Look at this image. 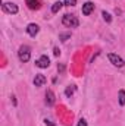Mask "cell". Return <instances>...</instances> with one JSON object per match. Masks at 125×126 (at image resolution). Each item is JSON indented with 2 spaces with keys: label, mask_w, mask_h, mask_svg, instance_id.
<instances>
[{
  "label": "cell",
  "mask_w": 125,
  "mask_h": 126,
  "mask_svg": "<svg viewBox=\"0 0 125 126\" xmlns=\"http://www.w3.org/2000/svg\"><path fill=\"white\" fill-rule=\"evenodd\" d=\"M62 24L65 27H68V28H77L78 25H80V21H78V18L77 16H74V15H65L62 19Z\"/></svg>",
  "instance_id": "cell-1"
},
{
  "label": "cell",
  "mask_w": 125,
  "mask_h": 126,
  "mask_svg": "<svg viewBox=\"0 0 125 126\" xmlns=\"http://www.w3.org/2000/svg\"><path fill=\"white\" fill-rule=\"evenodd\" d=\"M18 56H19V59H21V62H28L30 59H31V48L28 47V46H22L21 48H19V51H18Z\"/></svg>",
  "instance_id": "cell-2"
},
{
  "label": "cell",
  "mask_w": 125,
  "mask_h": 126,
  "mask_svg": "<svg viewBox=\"0 0 125 126\" xmlns=\"http://www.w3.org/2000/svg\"><path fill=\"white\" fill-rule=\"evenodd\" d=\"M107 59H109V62L112 63L113 66H116V67H122L125 64V62L122 60V57H119L118 54H113V53L107 54Z\"/></svg>",
  "instance_id": "cell-3"
},
{
  "label": "cell",
  "mask_w": 125,
  "mask_h": 126,
  "mask_svg": "<svg viewBox=\"0 0 125 126\" xmlns=\"http://www.w3.org/2000/svg\"><path fill=\"white\" fill-rule=\"evenodd\" d=\"M1 7H3V10L4 12H9V13H12V15H16L18 13V6L15 4V3H12V1H7V3H3L1 4Z\"/></svg>",
  "instance_id": "cell-4"
},
{
  "label": "cell",
  "mask_w": 125,
  "mask_h": 126,
  "mask_svg": "<svg viewBox=\"0 0 125 126\" xmlns=\"http://www.w3.org/2000/svg\"><path fill=\"white\" fill-rule=\"evenodd\" d=\"M49 64H50V60L47 56H41L40 59L35 60V66H38L40 69H46V67H49Z\"/></svg>",
  "instance_id": "cell-5"
},
{
  "label": "cell",
  "mask_w": 125,
  "mask_h": 126,
  "mask_svg": "<svg viewBox=\"0 0 125 126\" xmlns=\"http://www.w3.org/2000/svg\"><path fill=\"white\" fill-rule=\"evenodd\" d=\"M46 76L43 75V73H37L35 75V78H34V85L35 87H43L44 84H46Z\"/></svg>",
  "instance_id": "cell-6"
},
{
  "label": "cell",
  "mask_w": 125,
  "mask_h": 126,
  "mask_svg": "<svg viewBox=\"0 0 125 126\" xmlns=\"http://www.w3.org/2000/svg\"><path fill=\"white\" fill-rule=\"evenodd\" d=\"M93 10H94V3H91V1H87V3H84V4H83V15L88 16Z\"/></svg>",
  "instance_id": "cell-7"
},
{
  "label": "cell",
  "mask_w": 125,
  "mask_h": 126,
  "mask_svg": "<svg viewBox=\"0 0 125 126\" xmlns=\"http://www.w3.org/2000/svg\"><path fill=\"white\" fill-rule=\"evenodd\" d=\"M40 31V27L37 25V24H30L28 27H27V32H28V35H31V37H35L37 34Z\"/></svg>",
  "instance_id": "cell-8"
},
{
  "label": "cell",
  "mask_w": 125,
  "mask_h": 126,
  "mask_svg": "<svg viewBox=\"0 0 125 126\" xmlns=\"http://www.w3.org/2000/svg\"><path fill=\"white\" fill-rule=\"evenodd\" d=\"M55 101H56V98H55V93H53L52 90H49V91L46 93V104H47V106H53Z\"/></svg>",
  "instance_id": "cell-9"
},
{
  "label": "cell",
  "mask_w": 125,
  "mask_h": 126,
  "mask_svg": "<svg viewBox=\"0 0 125 126\" xmlns=\"http://www.w3.org/2000/svg\"><path fill=\"white\" fill-rule=\"evenodd\" d=\"M25 3L28 4L30 9H38L40 4H38V0H25Z\"/></svg>",
  "instance_id": "cell-10"
},
{
  "label": "cell",
  "mask_w": 125,
  "mask_h": 126,
  "mask_svg": "<svg viewBox=\"0 0 125 126\" xmlns=\"http://www.w3.org/2000/svg\"><path fill=\"white\" fill-rule=\"evenodd\" d=\"M62 6H63L62 1H56V3H53V6H52V12H53V13H58V12L62 9Z\"/></svg>",
  "instance_id": "cell-11"
},
{
  "label": "cell",
  "mask_w": 125,
  "mask_h": 126,
  "mask_svg": "<svg viewBox=\"0 0 125 126\" xmlns=\"http://www.w3.org/2000/svg\"><path fill=\"white\" fill-rule=\"evenodd\" d=\"M74 93H75V85H69V87L65 90V95H66V97H71Z\"/></svg>",
  "instance_id": "cell-12"
},
{
  "label": "cell",
  "mask_w": 125,
  "mask_h": 126,
  "mask_svg": "<svg viewBox=\"0 0 125 126\" xmlns=\"http://www.w3.org/2000/svg\"><path fill=\"white\" fill-rule=\"evenodd\" d=\"M71 38V32H61L59 34V40L61 41H66V40H69Z\"/></svg>",
  "instance_id": "cell-13"
},
{
  "label": "cell",
  "mask_w": 125,
  "mask_h": 126,
  "mask_svg": "<svg viewBox=\"0 0 125 126\" xmlns=\"http://www.w3.org/2000/svg\"><path fill=\"white\" fill-rule=\"evenodd\" d=\"M102 16H103V19H104L107 24H109V22H112V16H110V13H107L106 10H103V12H102Z\"/></svg>",
  "instance_id": "cell-14"
},
{
  "label": "cell",
  "mask_w": 125,
  "mask_h": 126,
  "mask_svg": "<svg viewBox=\"0 0 125 126\" xmlns=\"http://www.w3.org/2000/svg\"><path fill=\"white\" fill-rule=\"evenodd\" d=\"M118 97H119V104H121V106H125V91L124 90L119 91V95H118Z\"/></svg>",
  "instance_id": "cell-15"
},
{
  "label": "cell",
  "mask_w": 125,
  "mask_h": 126,
  "mask_svg": "<svg viewBox=\"0 0 125 126\" xmlns=\"http://www.w3.org/2000/svg\"><path fill=\"white\" fill-rule=\"evenodd\" d=\"M63 4H65V6H75V4H77V0H65Z\"/></svg>",
  "instance_id": "cell-16"
},
{
  "label": "cell",
  "mask_w": 125,
  "mask_h": 126,
  "mask_svg": "<svg viewBox=\"0 0 125 126\" xmlns=\"http://www.w3.org/2000/svg\"><path fill=\"white\" fill-rule=\"evenodd\" d=\"M78 126H88L87 125V120L85 119H80L78 120Z\"/></svg>",
  "instance_id": "cell-17"
},
{
  "label": "cell",
  "mask_w": 125,
  "mask_h": 126,
  "mask_svg": "<svg viewBox=\"0 0 125 126\" xmlns=\"http://www.w3.org/2000/svg\"><path fill=\"white\" fill-rule=\"evenodd\" d=\"M58 70H59L61 73H62V72H65V64H62V63H61V64H58Z\"/></svg>",
  "instance_id": "cell-18"
},
{
  "label": "cell",
  "mask_w": 125,
  "mask_h": 126,
  "mask_svg": "<svg viewBox=\"0 0 125 126\" xmlns=\"http://www.w3.org/2000/svg\"><path fill=\"white\" fill-rule=\"evenodd\" d=\"M53 53H55V56H61V50H59L58 47H55V50H53Z\"/></svg>",
  "instance_id": "cell-19"
},
{
  "label": "cell",
  "mask_w": 125,
  "mask_h": 126,
  "mask_svg": "<svg viewBox=\"0 0 125 126\" xmlns=\"http://www.w3.org/2000/svg\"><path fill=\"white\" fill-rule=\"evenodd\" d=\"M44 122H46V125H49V126H55V123H52L50 120H44Z\"/></svg>",
  "instance_id": "cell-20"
},
{
  "label": "cell",
  "mask_w": 125,
  "mask_h": 126,
  "mask_svg": "<svg viewBox=\"0 0 125 126\" xmlns=\"http://www.w3.org/2000/svg\"><path fill=\"white\" fill-rule=\"evenodd\" d=\"M12 103H13V106H16V100H15V97L12 95Z\"/></svg>",
  "instance_id": "cell-21"
}]
</instances>
